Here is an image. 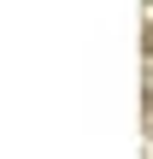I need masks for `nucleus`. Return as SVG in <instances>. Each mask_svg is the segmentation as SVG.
<instances>
[]
</instances>
